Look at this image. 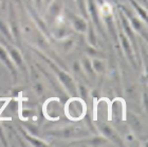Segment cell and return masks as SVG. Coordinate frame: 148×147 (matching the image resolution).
Here are the masks:
<instances>
[{"mask_svg": "<svg viewBox=\"0 0 148 147\" xmlns=\"http://www.w3.org/2000/svg\"><path fill=\"white\" fill-rule=\"evenodd\" d=\"M29 12L31 13V15L33 16V17H35V18H37V15H36V14H35V10H34V9L32 10V9H31V6L29 8ZM37 23L39 25L40 29H42V32H43V33L46 34V35H49V32H48V29H47L46 25L43 23V21H42V20H41V19H37Z\"/></svg>", "mask_w": 148, "mask_h": 147, "instance_id": "obj_25", "label": "cell"}, {"mask_svg": "<svg viewBox=\"0 0 148 147\" xmlns=\"http://www.w3.org/2000/svg\"><path fill=\"white\" fill-rule=\"evenodd\" d=\"M18 128H19V131L21 132V135L25 137V140H27L31 145H33V146H42V147L49 146V143H47V142L42 141V140H40V139H37L34 135H32L31 132L25 130L21 126H18Z\"/></svg>", "mask_w": 148, "mask_h": 147, "instance_id": "obj_17", "label": "cell"}, {"mask_svg": "<svg viewBox=\"0 0 148 147\" xmlns=\"http://www.w3.org/2000/svg\"><path fill=\"white\" fill-rule=\"evenodd\" d=\"M66 16L70 22L71 28L75 32L80 34H84L86 32L87 27H88V20L86 18H84L82 15H77V14L69 12V10H66Z\"/></svg>", "mask_w": 148, "mask_h": 147, "instance_id": "obj_12", "label": "cell"}, {"mask_svg": "<svg viewBox=\"0 0 148 147\" xmlns=\"http://www.w3.org/2000/svg\"><path fill=\"white\" fill-rule=\"evenodd\" d=\"M117 14H119V19H117V23L121 27L122 31H123L125 35L127 36V38L129 39L130 43L133 48V51H136V53H139V45H138V38H136V33L134 32V30L132 29V27L130 25V23L128 22L127 18L125 17L123 13L121 12L120 10H117Z\"/></svg>", "mask_w": 148, "mask_h": 147, "instance_id": "obj_6", "label": "cell"}, {"mask_svg": "<svg viewBox=\"0 0 148 147\" xmlns=\"http://www.w3.org/2000/svg\"><path fill=\"white\" fill-rule=\"evenodd\" d=\"M126 119L133 131L140 132L142 130L143 124H142V121L139 119V117H136V114L133 113H126Z\"/></svg>", "mask_w": 148, "mask_h": 147, "instance_id": "obj_20", "label": "cell"}, {"mask_svg": "<svg viewBox=\"0 0 148 147\" xmlns=\"http://www.w3.org/2000/svg\"><path fill=\"white\" fill-rule=\"evenodd\" d=\"M132 6V10L136 13V15L139 16L140 19L144 21L145 23H147V19H148V14H147V9L146 8H143V5H141L136 0H128Z\"/></svg>", "mask_w": 148, "mask_h": 147, "instance_id": "obj_18", "label": "cell"}, {"mask_svg": "<svg viewBox=\"0 0 148 147\" xmlns=\"http://www.w3.org/2000/svg\"><path fill=\"white\" fill-rule=\"evenodd\" d=\"M143 105H144V109L147 111V89L145 88V91L143 93Z\"/></svg>", "mask_w": 148, "mask_h": 147, "instance_id": "obj_29", "label": "cell"}, {"mask_svg": "<svg viewBox=\"0 0 148 147\" xmlns=\"http://www.w3.org/2000/svg\"><path fill=\"white\" fill-rule=\"evenodd\" d=\"M0 34L5 38L6 41L15 43H14V39H13V37H12V34H11V32H10L9 25H6L5 22L3 21V19L1 18V17H0Z\"/></svg>", "mask_w": 148, "mask_h": 147, "instance_id": "obj_21", "label": "cell"}, {"mask_svg": "<svg viewBox=\"0 0 148 147\" xmlns=\"http://www.w3.org/2000/svg\"><path fill=\"white\" fill-rule=\"evenodd\" d=\"M75 4L77 6V10L79 11L80 15L83 16L84 18H86L87 20H89L88 18V14H87V8H86V0H74Z\"/></svg>", "mask_w": 148, "mask_h": 147, "instance_id": "obj_24", "label": "cell"}, {"mask_svg": "<svg viewBox=\"0 0 148 147\" xmlns=\"http://www.w3.org/2000/svg\"><path fill=\"white\" fill-rule=\"evenodd\" d=\"M46 135L49 137H54V138L59 139H80L86 138L91 135V132L86 130V129L82 128V127H75L72 125H65L60 126L57 128L49 129L48 131L45 133Z\"/></svg>", "mask_w": 148, "mask_h": 147, "instance_id": "obj_2", "label": "cell"}, {"mask_svg": "<svg viewBox=\"0 0 148 147\" xmlns=\"http://www.w3.org/2000/svg\"><path fill=\"white\" fill-rule=\"evenodd\" d=\"M91 64H92V68L94 72L96 74H103L105 72V69H106V65H105V61L103 60L101 58H92L91 59Z\"/></svg>", "mask_w": 148, "mask_h": 147, "instance_id": "obj_22", "label": "cell"}, {"mask_svg": "<svg viewBox=\"0 0 148 147\" xmlns=\"http://www.w3.org/2000/svg\"><path fill=\"white\" fill-rule=\"evenodd\" d=\"M116 5H117V8H119L117 10H120L121 12L125 15V17L127 18V20H128V22L130 23V25L132 27V29L136 33V35L143 37L144 40L147 43V39H148L147 23L142 21L138 15H134V11L129 10L128 8H126V6L123 5V4H121V3H116Z\"/></svg>", "mask_w": 148, "mask_h": 147, "instance_id": "obj_4", "label": "cell"}, {"mask_svg": "<svg viewBox=\"0 0 148 147\" xmlns=\"http://www.w3.org/2000/svg\"><path fill=\"white\" fill-rule=\"evenodd\" d=\"M28 1H30V2H31V1H32V0H28Z\"/></svg>", "mask_w": 148, "mask_h": 147, "instance_id": "obj_33", "label": "cell"}, {"mask_svg": "<svg viewBox=\"0 0 148 147\" xmlns=\"http://www.w3.org/2000/svg\"><path fill=\"white\" fill-rule=\"evenodd\" d=\"M31 50L33 51V52H35L36 55L39 56L40 58L42 59V60L49 66L50 69L53 71V73L55 74V76L57 77V80H59L60 85L66 89V91L68 92L71 96H77L76 84H75V82H74L73 77H72L67 71L62 70V68L59 67L57 64H55L52 59H50L48 56H46L43 53L40 52L39 50L35 49V48H32Z\"/></svg>", "mask_w": 148, "mask_h": 147, "instance_id": "obj_1", "label": "cell"}, {"mask_svg": "<svg viewBox=\"0 0 148 147\" xmlns=\"http://www.w3.org/2000/svg\"><path fill=\"white\" fill-rule=\"evenodd\" d=\"M80 67H82V70L85 74H86L87 76H89L90 78H93V80H95L96 77V73L94 72L92 68V64H91V59L86 56V57H84L82 59V63H80Z\"/></svg>", "mask_w": 148, "mask_h": 147, "instance_id": "obj_19", "label": "cell"}, {"mask_svg": "<svg viewBox=\"0 0 148 147\" xmlns=\"http://www.w3.org/2000/svg\"><path fill=\"white\" fill-rule=\"evenodd\" d=\"M117 37H119V43H120L122 49H123L125 55H126L127 59L129 60V63L132 65L133 67L136 68L138 65H136V55H134V51H133V48L130 43L129 39L127 38V36L125 35L121 27L117 23Z\"/></svg>", "mask_w": 148, "mask_h": 147, "instance_id": "obj_7", "label": "cell"}, {"mask_svg": "<svg viewBox=\"0 0 148 147\" xmlns=\"http://www.w3.org/2000/svg\"><path fill=\"white\" fill-rule=\"evenodd\" d=\"M87 105L78 96H71L65 106V113L70 121H80L86 115Z\"/></svg>", "mask_w": 148, "mask_h": 147, "instance_id": "obj_3", "label": "cell"}, {"mask_svg": "<svg viewBox=\"0 0 148 147\" xmlns=\"http://www.w3.org/2000/svg\"><path fill=\"white\" fill-rule=\"evenodd\" d=\"M86 8H87V14H88V18L92 25H94L96 31H99L102 34V36L106 39V32L105 27L103 25L101 15H99V6L95 0H86Z\"/></svg>", "mask_w": 148, "mask_h": 147, "instance_id": "obj_5", "label": "cell"}, {"mask_svg": "<svg viewBox=\"0 0 148 147\" xmlns=\"http://www.w3.org/2000/svg\"><path fill=\"white\" fill-rule=\"evenodd\" d=\"M76 92H77V96L79 98H82L87 104V100H88V95H89V92H88L87 87L84 84H78L76 86Z\"/></svg>", "mask_w": 148, "mask_h": 147, "instance_id": "obj_23", "label": "cell"}, {"mask_svg": "<svg viewBox=\"0 0 148 147\" xmlns=\"http://www.w3.org/2000/svg\"><path fill=\"white\" fill-rule=\"evenodd\" d=\"M64 2L65 0H53L50 3V5L47 8V15L48 18L50 19V22H54L59 18V16L62 15V11H64Z\"/></svg>", "mask_w": 148, "mask_h": 147, "instance_id": "obj_13", "label": "cell"}, {"mask_svg": "<svg viewBox=\"0 0 148 147\" xmlns=\"http://www.w3.org/2000/svg\"><path fill=\"white\" fill-rule=\"evenodd\" d=\"M72 32L69 29H67L64 25V21L56 23V28L53 30V32L51 33V36H53L55 39L62 40L67 38V37L71 36Z\"/></svg>", "mask_w": 148, "mask_h": 147, "instance_id": "obj_15", "label": "cell"}, {"mask_svg": "<svg viewBox=\"0 0 148 147\" xmlns=\"http://www.w3.org/2000/svg\"><path fill=\"white\" fill-rule=\"evenodd\" d=\"M110 141L102 135H93L90 138H80L78 140H75L73 142H70L69 145H75V146H107L111 145Z\"/></svg>", "mask_w": 148, "mask_h": 147, "instance_id": "obj_9", "label": "cell"}, {"mask_svg": "<svg viewBox=\"0 0 148 147\" xmlns=\"http://www.w3.org/2000/svg\"><path fill=\"white\" fill-rule=\"evenodd\" d=\"M96 128H97V131L99 132V135H102L103 137L108 139L112 144L120 145V146H123L124 145V142L122 141L120 135H117L116 132H115V130L111 126H109L108 124H106L104 122L97 123L96 124Z\"/></svg>", "mask_w": 148, "mask_h": 147, "instance_id": "obj_11", "label": "cell"}, {"mask_svg": "<svg viewBox=\"0 0 148 147\" xmlns=\"http://www.w3.org/2000/svg\"><path fill=\"white\" fill-rule=\"evenodd\" d=\"M86 34V43L87 45L93 47V48H97V36H96V30L92 22L88 20V27L85 32Z\"/></svg>", "mask_w": 148, "mask_h": 147, "instance_id": "obj_16", "label": "cell"}, {"mask_svg": "<svg viewBox=\"0 0 148 147\" xmlns=\"http://www.w3.org/2000/svg\"><path fill=\"white\" fill-rule=\"evenodd\" d=\"M33 115H34V111L30 110V109H21L19 112V117L22 120H28Z\"/></svg>", "mask_w": 148, "mask_h": 147, "instance_id": "obj_27", "label": "cell"}, {"mask_svg": "<svg viewBox=\"0 0 148 147\" xmlns=\"http://www.w3.org/2000/svg\"><path fill=\"white\" fill-rule=\"evenodd\" d=\"M2 45L4 46L5 50L8 51V54H9L10 58L12 59V61L14 63V65L16 66V68H18L19 70H21L22 72H25V73H28V71H27V67H25V61H23V58H22V55L20 51H19L17 48L15 47H13L9 41H2Z\"/></svg>", "mask_w": 148, "mask_h": 147, "instance_id": "obj_10", "label": "cell"}, {"mask_svg": "<svg viewBox=\"0 0 148 147\" xmlns=\"http://www.w3.org/2000/svg\"><path fill=\"white\" fill-rule=\"evenodd\" d=\"M62 41H64L62 47H64V50H65L66 52L70 51L74 47V39L72 36H69V37H67V38H65V39H62Z\"/></svg>", "mask_w": 148, "mask_h": 147, "instance_id": "obj_26", "label": "cell"}, {"mask_svg": "<svg viewBox=\"0 0 148 147\" xmlns=\"http://www.w3.org/2000/svg\"><path fill=\"white\" fill-rule=\"evenodd\" d=\"M9 28L10 32L12 34V37L14 39V43H16L18 46L21 45V36H20V29H19V22L17 20L15 8L12 2L9 3Z\"/></svg>", "mask_w": 148, "mask_h": 147, "instance_id": "obj_8", "label": "cell"}, {"mask_svg": "<svg viewBox=\"0 0 148 147\" xmlns=\"http://www.w3.org/2000/svg\"><path fill=\"white\" fill-rule=\"evenodd\" d=\"M5 6H6V0H0V8L2 10H4Z\"/></svg>", "mask_w": 148, "mask_h": 147, "instance_id": "obj_32", "label": "cell"}, {"mask_svg": "<svg viewBox=\"0 0 148 147\" xmlns=\"http://www.w3.org/2000/svg\"><path fill=\"white\" fill-rule=\"evenodd\" d=\"M32 1H34V4H35V6H36L37 11H40L41 8H42L43 0H32Z\"/></svg>", "mask_w": 148, "mask_h": 147, "instance_id": "obj_30", "label": "cell"}, {"mask_svg": "<svg viewBox=\"0 0 148 147\" xmlns=\"http://www.w3.org/2000/svg\"><path fill=\"white\" fill-rule=\"evenodd\" d=\"M33 89H34V91L36 94H41L43 91V88H42V84L41 83H35L34 86H33Z\"/></svg>", "mask_w": 148, "mask_h": 147, "instance_id": "obj_28", "label": "cell"}, {"mask_svg": "<svg viewBox=\"0 0 148 147\" xmlns=\"http://www.w3.org/2000/svg\"><path fill=\"white\" fill-rule=\"evenodd\" d=\"M0 61L10 71V73H11V75L13 77V80L17 82V76H18V74H17V68H16V66L12 61V59L10 58L8 51L5 50V48H4V46H3L2 43H0Z\"/></svg>", "mask_w": 148, "mask_h": 147, "instance_id": "obj_14", "label": "cell"}, {"mask_svg": "<svg viewBox=\"0 0 148 147\" xmlns=\"http://www.w3.org/2000/svg\"><path fill=\"white\" fill-rule=\"evenodd\" d=\"M53 0H43V3H42V6H45L46 8V10H47V8L50 5V3L52 2Z\"/></svg>", "mask_w": 148, "mask_h": 147, "instance_id": "obj_31", "label": "cell"}]
</instances>
